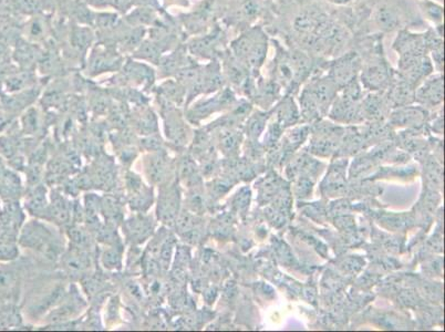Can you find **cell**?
Here are the masks:
<instances>
[{
  "label": "cell",
  "mask_w": 445,
  "mask_h": 332,
  "mask_svg": "<svg viewBox=\"0 0 445 332\" xmlns=\"http://www.w3.org/2000/svg\"><path fill=\"white\" fill-rule=\"evenodd\" d=\"M70 237L79 247L89 245V234L86 230H82V228H72L71 232H70Z\"/></svg>",
  "instance_id": "cell-11"
},
{
  "label": "cell",
  "mask_w": 445,
  "mask_h": 332,
  "mask_svg": "<svg viewBox=\"0 0 445 332\" xmlns=\"http://www.w3.org/2000/svg\"><path fill=\"white\" fill-rule=\"evenodd\" d=\"M17 254L18 253L15 246L9 245V244L0 246V259H13Z\"/></svg>",
  "instance_id": "cell-12"
},
{
  "label": "cell",
  "mask_w": 445,
  "mask_h": 332,
  "mask_svg": "<svg viewBox=\"0 0 445 332\" xmlns=\"http://www.w3.org/2000/svg\"><path fill=\"white\" fill-rule=\"evenodd\" d=\"M17 281V273L13 268L0 267V292H11Z\"/></svg>",
  "instance_id": "cell-8"
},
{
  "label": "cell",
  "mask_w": 445,
  "mask_h": 332,
  "mask_svg": "<svg viewBox=\"0 0 445 332\" xmlns=\"http://www.w3.org/2000/svg\"><path fill=\"white\" fill-rule=\"evenodd\" d=\"M27 207L33 214H39L46 210V195L44 189L38 187L31 193L27 201Z\"/></svg>",
  "instance_id": "cell-7"
},
{
  "label": "cell",
  "mask_w": 445,
  "mask_h": 332,
  "mask_svg": "<svg viewBox=\"0 0 445 332\" xmlns=\"http://www.w3.org/2000/svg\"><path fill=\"white\" fill-rule=\"evenodd\" d=\"M123 228L127 239L134 244H141L152 234L153 223L151 218L135 216L127 220Z\"/></svg>",
  "instance_id": "cell-3"
},
{
  "label": "cell",
  "mask_w": 445,
  "mask_h": 332,
  "mask_svg": "<svg viewBox=\"0 0 445 332\" xmlns=\"http://www.w3.org/2000/svg\"><path fill=\"white\" fill-rule=\"evenodd\" d=\"M166 165H168V162H166V158L162 154H158V155L154 156L152 160L150 161V169H149V174H150V179H152L153 181H162L164 179V174L166 172Z\"/></svg>",
  "instance_id": "cell-6"
},
{
  "label": "cell",
  "mask_w": 445,
  "mask_h": 332,
  "mask_svg": "<svg viewBox=\"0 0 445 332\" xmlns=\"http://www.w3.org/2000/svg\"><path fill=\"white\" fill-rule=\"evenodd\" d=\"M376 20L378 25L386 30H393L399 25V17L397 13L387 6H382L376 11Z\"/></svg>",
  "instance_id": "cell-4"
},
{
  "label": "cell",
  "mask_w": 445,
  "mask_h": 332,
  "mask_svg": "<svg viewBox=\"0 0 445 332\" xmlns=\"http://www.w3.org/2000/svg\"><path fill=\"white\" fill-rule=\"evenodd\" d=\"M102 263L107 269H117L121 267V253L117 248L108 249L102 254Z\"/></svg>",
  "instance_id": "cell-10"
},
{
  "label": "cell",
  "mask_w": 445,
  "mask_h": 332,
  "mask_svg": "<svg viewBox=\"0 0 445 332\" xmlns=\"http://www.w3.org/2000/svg\"><path fill=\"white\" fill-rule=\"evenodd\" d=\"M51 214L54 216V220L60 223H66L69 218L68 205L62 197L54 199L52 207H51Z\"/></svg>",
  "instance_id": "cell-9"
},
{
  "label": "cell",
  "mask_w": 445,
  "mask_h": 332,
  "mask_svg": "<svg viewBox=\"0 0 445 332\" xmlns=\"http://www.w3.org/2000/svg\"><path fill=\"white\" fill-rule=\"evenodd\" d=\"M64 263H66L67 268L70 269V271H83L90 265L89 256L82 251H74L66 256Z\"/></svg>",
  "instance_id": "cell-5"
},
{
  "label": "cell",
  "mask_w": 445,
  "mask_h": 332,
  "mask_svg": "<svg viewBox=\"0 0 445 332\" xmlns=\"http://www.w3.org/2000/svg\"><path fill=\"white\" fill-rule=\"evenodd\" d=\"M178 186L170 185L163 187L158 197V215L162 222L166 224H172L175 222L178 214Z\"/></svg>",
  "instance_id": "cell-2"
},
{
  "label": "cell",
  "mask_w": 445,
  "mask_h": 332,
  "mask_svg": "<svg viewBox=\"0 0 445 332\" xmlns=\"http://www.w3.org/2000/svg\"><path fill=\"white\" fill-rule=\"evenodd\" d=\"M21 244L25 247L46 251L47 255L54 256L58 251V246L54 243L52 235L48 228L40 223H29L21 232Z\"/></svg>",
  "instance_id": "cell-1"
}]
</instances>
